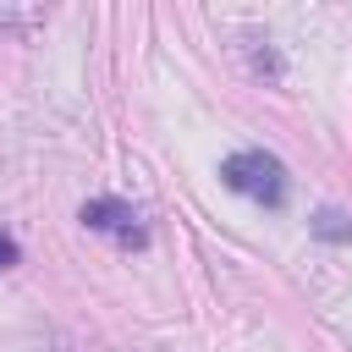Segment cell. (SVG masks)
<instances>
[{
	"mask_svg": "<svg viewBox=\"0 0 352 352\" xmlns=\"http://www.w3.org/2000/svg\"><path fill=\"white\" fill-rule=\"evenodd\" d=\"M220 182H226L231 192L253 198V204H270V209L286 204V165H280L275 154H264V148H236V154H226V160H220Z\"/></svg>",
	"mask_w": 352,
	"mask_h": 352,
	"instance_id": "obj_1",
	"label": "cell"
},
{
	"mask_svg": "<svg viewBox=\"0 0 352 352\" xmlns=\"http://www.w3.org/2000/svg\"><path fill=\"white\" fill-rule=\"evenodd\" d=\"M77 220H82L88 231H104V236H116V242H143L138 209H132V204H121V198H88V204L77 209Z\"/></svg>",
	"mask_w": 352,
	"mask_h": 352,
	"instance_id": "obj_2",
	"label": "cell"
},
{
	"mask_svg": "<svg viewBox=\"0 0 352 352\" xmlns=\"http://www.w3.org/2000/svg\"><path fill=\"white\" fill-rule=\"evenodd\" d=\"M314 236H324V242H352V214L319 209V214H314Z\"/></svg>",
	"mask_w": 352,
	"mask_h": 352,
	"instance_id": "obj_3",
	"label": "cell"
},
{
	"mask_svg": "<svg viewBox=\"0 0 352 352\" xmlns=\"http://www.w3.org/2000/svg\"><path fill=\"white\" fill-rule=\"evenodd\" d=\"M11 264H16V242L0 231V270H11Z\"/></svg>",
	"mask_w": 352,
	"mask_h": 352,
	"instance_id": "obj_4",
	"label": "cell"
}]
</instances>
